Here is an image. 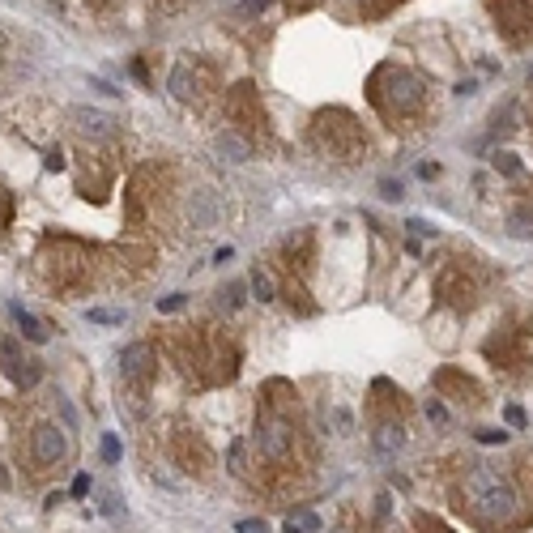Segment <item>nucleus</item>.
Here are the masks:
<instances>
[{
  "mask_svg": "<svg viewBox=\"0 0 533 533\" xmlns=\"http://www.w3.org/2000/svg\"><path fill=\"white\" fill-rule=\"evenodd\" d=\"M371 444H375V452L389 461V456H397V448L405 444V427H401V422H380V427L371 431Z\"/></svg>",
  "mask_w": 533,
  "mask_h": 533,
  "instance_id": "nucleus-7",
  "label": "nucleus"
},
{
  "mask_svg": "<svg viewBox=\"0 0 533 533\" xmlns=\"http://www.w3.org/2000/svg\"><path fill=\"white\" fill-rule=\"evenodd\" d=\"M427 418H431V422H448L444 401H436V397H431V401H427Z\"/></svg>",
  "mask_w": 533,
  "mask_h": 533,
  "instance_id": "nucleus-20",
  "label": "nucleus"
},
{
  "mask_svg": "<svg viewBox=\"0 0 533 533\" xmlns=\"http://www.w3.org/2000/svg\"><path fill=\"white\" fill-rule=\"evenodd\" d=\"M324 525H320V516L316 512H308V507H299V512H290L286 516V533H320Z\"/></svg>",
  "mask_w": 533,
  "mask_h": 533,
  "instance_id": "nucleus-12",
  "label": "nucleus"
},
{
  "mask_svg": "<svg viewBox=\"0 0 533 533\" xmlns=\"http://www.w3.org/2000/svg\"><path fill=\"white\" fill-rule=\"evenodd\" d=\"M256 448L269 456V461H282V456L290 452V427H286L282 418L265 414V418H261V427H256Z\"/></svg>",
  "mask_w": 533,
  "mask_h": 533,
  "instance_id": "nucleus-3",
  "label": "nucleus"
},
{
  "mask_svg": "<svg viewBox=\"0 0 533 533\" xmlns=\"http://www.w3.org/2000/svg\"><path fill=\"white\" fill-rule=\"evenodd\" d=\"M226 461H231V469L243 478L247 474V456H243V440H231V452H226Z\"/></svg>",
  "mask_w": 533,
  "mask_h": 533,
  "instance_id": "nucleus-15",
  "label": "nucleus"
},
{
  "mask_svg": "<svg viewBox=\"0 0 533 533\" xmlns=\"http://www.w3.org/2000/svg\"><path fill=\"white\" fill-rule=\"evenodd\" d=\"M214 149H218L226 162H247V158H252V141H243V137H239V133H231V129L218 133Z\"/></svg>",
  "mask_w": 533,
  "mask_h": 533,
  "instance_id": "nucleus-8",
  "label": "nucleus"
},
{
  "mask_svg": "<svg viewBox=\"0 0 533 533\" xmlns=\"http://www.w3.org/2000/svg\"><path fill=\"white\" fill-rule=\"evenodd\" d=\"M529 82H533V68H529Z\"/></svg>",
  "mask_w": 533,
  "mask_h": 533,
  "instance_id": "nucleus-33",
  "label": "nucleus"
},
{
  "mask_svg": "<svg viewBox=\"0 0 533 533\" xmlns=\"http://www.w3.org/2000/svg\"><path fill=\"white\" fill-rule=\"evenodd\" d=\"M235 533H269V525H265V521H239Z\"/></svg>",
  "mask_w": 533,
  "mask_h": 533,
  "instance_id": "nucleus-26",
  "label": "nucleus"
},
{
  "mask_svg": "<svg viewBox=\"0 0 533 533\" xmlns=\"http://www.w3.org/2000/svg\"><path fill=\"white\" fill-rule=\"evenodd\" d=\"M73 120L82 124V133H94V137H111L115 133V120L111 115H103V111H73Z\"/></svg>",
  "mask_w": 533,
  "mask_h": 533,
  "instance_id": "nucleus-10",
  "label": "nucleus"
},
{
  "mask_svg": "<svg viewBox=\"0 0 533 533\" xmlns=\"http://www.w3.org/2000/svg\"><path fill=\"white\" fill-rule=\"evenodd\" d=\"M9 312H13V320H17V328H21V337H30V342H39V346L47 342V328H43V324H39V320H35L26 308H21V303H13Z\"/></svg>",
  "mask_w": 533,
  "mask_h": 533,
  "instance_id": "nucleus-11",
  "label": "nucleus"
},
{
  "mask_svg": "<svg viewBox=\"0 0 533 533\" xmlns=\"http://www.w3.org/2000/svg\"><path fill=\"white\" fill-rule=\"evenodd\" d=\"M90 86H94V90H98V94H120V90H115V86H111V82H103V77H90Z\"/></svg>",
  "mask_w": 533,
  "mask_h": 533,
  "instance_id": "nucleus-30",
  "label": "nucleus"
},
{
  "mask_svg": "<svg viewBox=\"0 0 533 533\" xmlns=\"http://www.w3.org/2000/svg\"><path fill=\"white\" fill-rule=\"evenodd\" d=\"M184 303H188V294H167V299L158 303V312H180Z\"/></svg>",
  "mask_w": 533,
  "mask_h": 533,
  "instance_id": "nucleus-23",
  "label": "nucleus"
},
{
  "mask_svg": "<svg viewBox=\"0 0 533 533\" xmlns=\"http://www.w3.org/2000/svg\"><path fill=\"white\" fill-rule=\"evenodd\" d=\"M389 77H393V107H397V111L418 107V98H422L418 77H410V73H389Z\"/></svg>",
  "mask_w": 533,
  "mask_h": 533,
  "instance_id": "nucleus-5",
  "label": "nucleus"
},
{
  "mask_svg": "<svg viewBox=\"0 0 533 533\" xmlns=\"http://www.w3.org/2000/svg\"><path fill=\"white\" fill-rule=\"evenodd\" d=\"M495 171H503V175H521V158L503 149V154H495Z\"/></svg>",
  "mask_w": 533,
  "mask_h": 533,
  "instance_id": "nucleus-18",
  "label": "nucleus"
},
{
  "mask_svg": "<svg viewBox=\"0 0 533 533\" xmlns=\"http://www.w3.org/2000/svg\"><path fill=\"white\" fill-rule=\"evenodd\" d=\"M265 9H269V0H239V5H235L239 17H256V13H265Z\"/></svg>",
  "mask_w": 533,
  "mask_h": 533,
  "instance_id": "nucleus-19",
  "label": "nucleus"
},
{
  "mask_svg": "<svg viewBox=\"0 0 533 533\" xmlns=\"http://www.w3.org/2000/svg\"><path fill=\"white\" fill-rule=\"evenodd\" d=\"M474 94H478V82H474V77L456 82V98H474Z\"/></svg>",
  "mask_w": 533,
  "mask_h": 533,
  "instance_id": "nucleus-28",
  "label": "nucleus"
},
{
  "mask_svg": "<svg viewBox=\"0 0 533 533\" xmlns=\"http://www.w3.org/2000/svg\"><path fill=\"white\" fill-rule=\"evenodd\" d=\"M30 444H35V461H39V465H60V461H64V452H68L64 431H60V427H52V422L35 427Z\"/></svg>",
  "mask_w": 533,
  "mask_h": 533,
  "instance_id": "nucleus-4",
  "label": "nucleus"
},
{
  "mask_svg": "<svg viewBox=\"0 0 533 533\" xmlns=\"http://www.w3.org/2000/svg\"><path fill=\"white\" fill-rule=\"evenodd\" d=\"M86 320H90V324H120V320H124V312H111V308H90V312H86Z\"/></svg>",
  "mask_w": 533,
  "mask_h": 533,
  "instance_id": "nucleus-16",
  "label": "nucleus"
},
{
  "mask_svg": "<svg viewBox=\"0 0 533 533\" xmlns=\"http://www.w3.org/2000/svg\"><path fill=\"white\" fill-rule=\"evenodd\" d=\"M503 440H507V431H499V427L478 431V444H503Z\"/></svg>",
  "mask_w": 533,
  "mask_h": 533,
  "instance_id": "nucleus-21",
  "label": "nucleus"
},
{
  "mask_svg": "<svg viewBox=\"0 0 533 533\" xmlns=\"http://www.w3.org/2000/svg\"><path fill=\"white\" fill-rule=\"evenodd\" d=\"M405 226H410L414 235H431V239H436V226H431L427 218H410V222H405Z\"/></svg>",
  "mask_w": 533,
  "mask_h": 533,
  "instance_id": "nucleus-22",
  "label": "nucleus"
},
{
  "mask_svg": "<svg viewBox=\"0 0 533 533\" xmlns=\"http://www.w3.org/2000/svg\"><path fill=\"white\" fill-rule=\"evenodd\" d=\"M239 294H243V286H226L222 290V303H226V308H239Z\"/></svg>",
  "mask_w": 533,
  "mask_h": 533,
  "instance_id": "nucleus-29",
  "label": "nucleus"
},
{
  "mask_svg": "<svg viewBox=\"0 0 533 533\" xmlns=\"http://www.w3.org/2000/svg\"><path fill=\"white\" fill-rule=\"evenodd\" d=\"M503 418H507V427H525V410H521V405H507Z\"/></svg>",
  "mask_w": 533,
  "mask_h": 533,
  "instance_id": "nucleus-27",
  "label": "nucleus"
},
{
  "mask_svg": "<svg viewBox=\"0 0 533 533\" xmlns=\"http://www.w3.org/2000/svg\"><path fill=\"white\" fill-rule=\"evenodd\" d=\"M465 499L474 507V516L487 521V525H507V521H516V512H521L516 487L499 469H491V465H474L465 474Z\"/></svg>",
  "mask_w": 533,
  "mask_h": 533,
  "instance_id": "nucleus-1",
  "label": "nucleus"
},
{
  "mask_svg": "<svg viewBox=\"0 0 533 533\" xmlns=\"http://www.w3.org/2000/svg\"><path fill=\"white\" fill-rule=\"evenodd\" d=\"M90 495V474H77L73 478V499H86Z\"/></svg>",
  "mask_w": 533,
  "mask_h": 533,
  "instance_id": "nucleus-25",
  "label": "nucleus"
},
{
  "mask_svg": "<svg viewBox=\"0 0 533 533\" xmlns=\"http://www.w3.org/2000/svg\"><path fill=\"white\" fill-rule=\"evenodd\" d=\"M64 167V158H60V149H52V154H47V171H60Z\"/></svg>",
  "mask_w": 533,
  "mask_h": 533,
  "instance_id": "nucleus-32",
  "label": "nucleus"
},
{
  "mask_svg": "<svg viewBox=\"0 0 533 533\" xmlns=\"http://www.w3.org/2000/svg\"><path fill=\"white\" fill-rule=\"evenodd\" d=\"M171 94H175V98H188V94H192V68H188V64H180V68L171 73Z\"/></svg>",
  "mask_w": 533,
  "mask_h": 533,
  "instance_id": "nucleus-13",
  "label": "nucleus"
},
{
  "mask_svg": "<svg viewBox=\"0 0 533 533\" xmlns=\"http://www.w3.org/2000/svg\"><path fill=\"white\" fill-rule=\"evenodd\" d=\"M120 367H124V375H129V380H145L149 371H154V354H149V346H129V350H124L120 354Z\"/></svg>",
  "mask_w": 533,
  "mask_h": 533,
  "instance_id": "nucleus-6",
  "label": "nucleus"
},
{
  "mask_svg": "<svg viewBox=\"0 0 533 533\" xmlns=\"http://www.w3.org/2000/svg\"><path fill=\"white\" fill-rule=\"evenodd\" d=\"M226 261H235V247H218L214 252V265H226Z\"/></svg>",
  "mask_w": 533,
  "mask_h": 533,
  "instance_id": "nucleus-31",
  "label": "nucleus"
},
{
  "mask_svg": "<svg viewBox=\"0 0 533 533\" xmlns=\"http://www.w3.org/2000/svg\"><path fill=\"white\" fill-rule=\"evenodd\" d=\"M188 218H192V226H205L218 218V200H214V192H192V205H188Z\"/></svg>",
  "mask_w": 533,
  "mask_h": 533,
  "instance_id": "nucleus-9",
  "label": "nucleus"
},
{
  "mask_svg": "<svg viewBox=\"0 0 533 533\" xmlns=\"http://www.w3.org/2000/svg\"><path fill=\"white\" fill-rule=\"evenodd\" d=\"M380 196H384V200H401V184L397 180H380Z\"/></svg>",
  "mask_w": 533,
  "mask_h": 533,
  "instance_id": "nucleus-24",
  "label": "nucleus"
},
{
  "mask_svg": "<svg viewBox=\"0 0 533 533\" xmlns=\"http://www.w3.org/2000/svg\"><path fill=\"white\" fill-rule=\"evenodd\" d=\"M98 452H103V461H107V465H115L124 448H120V440H115V436H111V431H107V436H103V444H98Z\"/></svg>",
  "mask_w": 533,
  "mask_h": 533,
  "instance_id": "nucleus-17",
  "label": "nucleus"
},
{
  "mask_svg": "<svg viewBox=\"0 0 533 533\" xmlns=\"http://www.w3.org/2000/svg\"><path fill=\"white\" fill-rule=\"evenodd\" d=\"M0 363H5V375L13 380L17 389H35L39 380H43V367L17 350V342H13V337H0Z\"/></svg>",
  "mask_w": 533,
  "mask_h": 533,
  "instance_id": "nucleus-2",
  "label": "nucleus"
},
{
  "mask_svg": "<svg viewBox=\"0 0 533 533\" xmlns=\"http://www.w3.org/2000/svg\"><path fill=\"white\" fill-rule=\"evenodd\" d=\"M252 290H256V299H261V303H269V299L277 294V290H273V277H269L265 269H252Z\"/></svg>",
  "mask_w": 533,
  "mask_h": 533,
  "instance_id": "nucleus-14",
  "label": "nucleus"
}]
</instances>
